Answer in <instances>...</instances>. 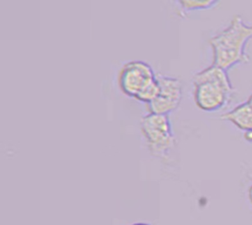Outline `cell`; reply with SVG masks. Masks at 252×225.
<instances>
[{
    "label": "cell",
    "mask_w": 252,
    "mask_h": 225,
    "mask_svg": "<svg viewBox=\"0 0 252 225\" xmlns=\"http://www.w3.org/2000/svg\"><path fill=\"white\" fill-rule=\"evenodd\" d=\"M251 39L252 24L235 15L225 28L209 39L213 51L212 65L228 71L236 65L249 63L246 47Z\"/></svg>",
    "instance_id": "6da1fadb"
},
{
    "label": "cell",
    "mask_w": 252,
    "mask_h": 225,
    "mask_svg": "<svg viewBox=\"0 0 252 225\" xmlns=\"http://www.w3.org/2000/svg\"><path fill=\"white\" fill-rule=\"evenodd\" d=\"M194 101L205 112H216L230 101L234 88L227 71L211 65L193 77Z\"/></svg>",
    "instance_id": "7a4b0ae2"
},
{
    "label": "cell",
    "mask_w": 252,
    "mask_h": 225,
    "mask_svg": "<svg viewBox=\"0 0 252 225\" xmlns=\"http://www.w3.org/2000/svg\"><path fill=\"white\" fill-rule=\"evenodd\" d=\"M141 131L152 155L164 156L172 148L174 136L168 115L148 113L141 119Z\"/></svg>",
    "instance_id": "3957f363"
},
{
    "label": "cell",
    "mask_w": 252,
    "mask_h": 225,
    "mask_svg": "<svg viewBox=\"0 0 252 225\" xmlns=\"http://www.w3.org/2000/svg\"><path fill=\"white\" fill-rule=\"evenodd\" d=\"M117 78L121 91L127 96L135 98L139 92L156 80L157 76L150 64L137 60L125 63Z\"/></svg>",
    "instance_id": "277c9868"
},
{
    "label": "cell",
    "mask_w": 252,
    "mask_h": 225,
    "mask_svg": "<svg viewBox=\"0 0 252 225\" xmlns=\"http://www.w3.org/2000/svg\"><path fill=\"white\" fill-rule=\"evenodd\" d=\"M220 119L230 122L233 126L243 132L252 131V108L246 101L223 113L220 116Z\"/></svg>",
    "instance_id": "5b68a950"
},
{
    "label": "cell",
    "mask_w": 252,
    "mask_h": 225,
    "mask_svg": "<svg viewBox=\"0 0 252 225\" xmlns=\"http://www.w3.org/2000/svg\"><path fill=\"white\" fill-rule=\"evenodd\" d=\"M157 79L160 87L159 96L179 103L182 97L181 82L176 78L165 76H157Z\"/></svg>",
    "instance_id": "8992f818"
},
{
    "label": "cell",
    "mask_w": 252,
    "mask_h": 225,
    "mask_svg": "<svg viewBox=\"0 0 252 225\" xmlns=\"http://www.w3.org/2000/svg\"><path fill=\"white\" fill-rule=\"evenodd\" d=\"M159 92H160V87H159L158 79L156 78L154 82H152L148 86H146L141 92L137 94L135 99L145 104H148L152 102L154 99H156L159 95Z\"/></svg>",
    "instance_id": "52a82bcc"
},
{
    "label": "cell",
    "mask_w": 252,
    "mask_h": 225,
    "mask_svg": "<svg viewBox=\"0 0 252 225\" xmlns=\"http://www.w3.org/2000/svg\"><path fill=\"white\" fill-rule=\"evenodd\" d=\"M177 3L181 6V8L187 11H195V10H205L210 9L216 6L219 1L215 0H182L177 1Z\"/></svg>",
    "instance_id": "ba28073f"
},
{
    "label": "cell",
    "mask_w": 252,
    "mask_h": 225,
    "mask_svg": "<svg viewBox=\"0 0 252 225\" xmlns=\"http://www.w3.org/2000/svg\"><path fill=\"white\" fill-rule=\"evenodd\" d=\"M243 139H244L247 142H252V131L244 132V134H243Z\"/></svg>",
    "instance_id": "9c48e42d"
},
{
    "label": "cell",
    "mask_w": 252,
    "mask_h": 225,
    "mask_svg": "<svg viewBox=\"0 0 252 225\" xmlns=\"http://www.w3.org/2000/svg\"><path fill=\"white\" fill-rule=\"evenodd\" d=\"M247 196H248V200L250 202V205L252 207V184L249 186L248 191H247Z\"/></svg>",
    "instance_id": "30bf717a"
},
{
    "label": "cell",
    "mask_w": 252,
    "mask_h": 225,
    "mask_svg": "<svg viewBox=\"0 0 252 225\" xmlns=\"http://www.w3.org/2000/svg\"><path fill=\"white\" fill-rule=\"evenodd\" d=\"M246 102H247V104L252 108V93L248 96V98H247V100H246Z\"/></svg>",
    "instance_id": "8fae6325"
},
{
    "label": "cell",
    "mask_w": 252,
    "mask_h": 225,
    "mask_svg": "<svg viewBox=\"0 0 252 225\" xmlns=\"http://www.w3.org/2000/svg\"><path fill=\"white\" fill-rule=\"evenodd\" d=\"M130 225H151V224H149L147 222H136V223H132Z\"/></svg>",
    "instance_id": "7c38bea8"
}]
</instances>
